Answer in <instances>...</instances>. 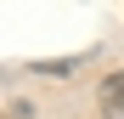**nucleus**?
Listing matches in <instances>:
<instances>
[{
  "mask_svg": "<svg viewBox=\"0 0 124 119\" xmlns=\"http://www.w3.org/2000/svg\"><path fill=\"white\" fill-rule=\"evenodd\" d=\"M96 108L107 113V119H124V68H118V74H107V79L96 85Z\"/></svg>",
  "mask_w": 124,
  "mask_h": 119,
  "instance_id": "1",
  "label": "nucleus"
}]
</instances>
